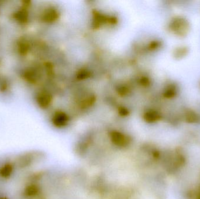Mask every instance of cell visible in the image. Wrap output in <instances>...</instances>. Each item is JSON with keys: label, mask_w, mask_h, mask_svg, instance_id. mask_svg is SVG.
I'll list each match as a JSON object with an SVG mask.
<instances>
[{"label": "cell", "mask_w": 200, "mask_h": 199, "mask_svg": "<svg viewBox=\"0 0 200 199\" xmlns=\"http://www.w3.org/2000/svg\"><path fill=\"white\" fill-rule=\"evenodd\" d=\"M170 28L175 34L183 36L187 34L189 25L185 19L181 17H176V18L172 20L170 25Z\"/></svg>", "instance_id": "obj_1"}, {"label": "cell", "mask_w": 200, "mask_h": 199, "mask_svg": "<svg viewBox=\"0 0 200 199\" xmlns=\"http://www.w3.org/2000/svg\"><path fill=\"white\" fill-rule=\"evenodd\" d=\"M160 116L159 113L155 111L151 110L146 112L144 115V119L147 122H155L159 120Z\"/></svg>", "instance_id": "obj_2"}, {"label": "cell", "mask_w": 200, "mask_h": 199, "mask_svg": "<svg viewBox=\"0 0 200 199\" xmlns=\"http://www.w3.org/2000/svg\"><path fill=\"white\" fill-rule=\"evenodd\" d=\"M58 17V12L54 8H51L46 11V14L44 15V19L46 22H52L57 20Z\"/></svg>", "instance_id": "obj_3"}, {"label": "cell", "mask_w": 200, "mask_h": 199, "mask_svg": "<svg viewBox=\"0 0 200 199\" xmlns=\"http://www.w3.org/2000/svg\"><path fill=\"white\" fill-rule=\"evenodd\" d=\"M67 121V115L63 112H59L55 115L54 122L58 126H63Z\"/></svg>", "instance_id": "obj_4"}, {"label": "cell", "mask_w": 200, "mask_h": 199, "mask_svg": "<svg viewBox=\"0 0 200 199\" xmlns=\"http://www.w3.org/2000/svg\"><path fill=\"white\" fill-rule=\"evenodd\" d=\"M51 102V97L48 93H42L38 97V102L40 106L47 107Z\"/></svg>", "instance_id": "obj_5"}, {"label": "cell", "mask_w": 200, "mask_h": 199, "mask_svg": "<svg viewBox=\"0 0 200 199\" xmlns=\"http://www.w3.org/2000/svg\"><path fill=\"white\" fill-rule=\"evenodd\" d=\"M105 17L102 15L100 14H95L94 16V20H93V26L94 27L98 28L103 24V23L105 22Z\"/></svg>", "instance_id": "obj_6"}, {"label": "cell", "mask_w": 200, "mask_h": 199, "mask_svg": "<svg viewBox=\"0 0 200 199\" xmlns=\"http://www.w3.org/2000/svg\"><path fill=\"white\" fill-rule=\"evenodd\" d=\"M176 95V88L174 85H171L169 86L164 93V97L166 98L173 97Z\"/></svg>", "instance_id": "obj_7"}, {"label": "cell", "mask_w": 200, "mask_h": 199, "mask_svg": "<svg viewBox=\"0 0 200 199\" xmlns=\"http://www.w3.org/2000/svg\"><path fill=\"white\" fill-rule=\"evenodd\" d=\"M185 118H186V120L188 122L194 123V122H196L198 120V117L195 113L191 111H190L187 112L186 115H185Z\"/></svg>", "instance_id": "obj_8"}, {"label": "cell", "mask_w": 200, "mask_h": 199, "mask_svg": "<svg viewBox=\"0 0 200 199\" xmlns=\"http://www.w3.org/2000/svg\"><path fill=\"white\" fill-rule=\"evenodd\" d=\"M187 53V49L185 47H181L177 49L175 51V56L177 58H181L185 56Z\"/></svg>", "instance_id": "obj_9"}, {"label": "cell", "mask_w": 200, "mask_h": 199, "mask_svg": "<svg viewBox=\"0 0 200 199\" xmlns=\"http://www.w3.org/2000/svg\"><path fill=\"white\" fill-rule=\"evenodd\" d=\"M87 76H88V72H87L86 71H81V73L78 74V77L79 78H80V79L81 78L83 79V78H87Z\"/></svg>", "instance_id": "obj_10"}, {"label": "cell", "mask_w": 200, "mask_h": 199, "mask_svg": "<svg viewBox=\"0 0 200 199\" xmlns=\"http://www.w3.org/2000/svg\"><path fill=\"white\" fill-rule=\"evenodd\" d=\"M128 111L126 108L125 107H122L119 109V113L122 115V116H126L128 114Z\"/></svg>", "instance_id": "obj_11"}, {"label": "cell", "mask_w": 200, "mask_h": 199, "mask_svg": "<svg viewBox=\"0 0 200 199\" xmlns=\"http://www.w3.org/2000/svg\"><path fill=\"white\" fill-rule=\"evenodd\" d=\"M159 46V43L158 42H153L151 44L150 47L152 49H155Z\"/></svg>", "instance_id": "obj_12"}, {"label": "cell", "mask_w": 200, "mask_h": 199, "mask_svg": "<svg viewBox=\"0 0 200 199\" xmlns=\"http://www.w3.org/2000/svg\"><path fill=\"white\" fill-rule=\"evenodd\" d=\"M142 82L144 85H148L149 84V81L147 78H143L142 79Z\"/></svg>", "instance_id": "obj_13"}]
</instances>
